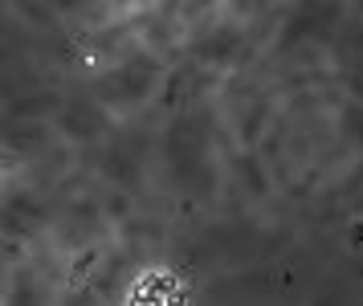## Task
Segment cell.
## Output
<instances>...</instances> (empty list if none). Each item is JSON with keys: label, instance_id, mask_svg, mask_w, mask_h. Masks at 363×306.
<instances>
[{"label": "cell", "instance_id": "obj_1", "mask_svg": "<svg viewBox=\"0 0 363 306\" xmlns=\"http://www.w3.org/2000/svg\"><path fill=\"white\" fill-rule=\"evenodd\" d=\"M66 127H74V135H94V131L102 127V119L99 114H90V106H69V114H66Z\"/></svg>", "mask_w": 363, "mask_h": 306}]
</instances>
